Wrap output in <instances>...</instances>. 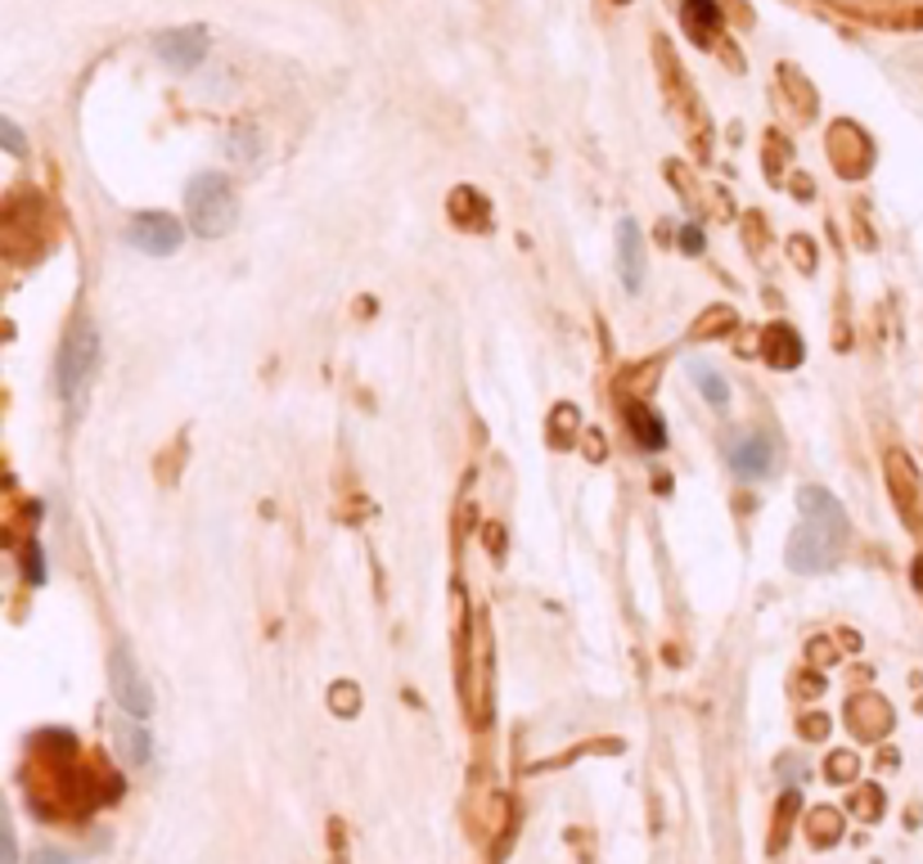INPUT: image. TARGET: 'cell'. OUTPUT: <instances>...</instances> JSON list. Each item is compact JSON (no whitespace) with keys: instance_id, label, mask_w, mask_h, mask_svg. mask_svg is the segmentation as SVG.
<instances>
[{"instance_id":"cell-6","label":"cell","mask_w":923,"mask_h":864,"mask_svg":"<svg viewBox=\"0 0 923 864\" xmlns=\"http://www.w3.org/2000/svg\"><path fill=\"white\" fill-rule=\"evenodd\" d=\"M127 239L140 248V252H150V257H167L180 248L185 230H180V221L167 216V212H140L131 225H127Z\"/></svg>"},{"instance_id":"cell-21","label":"cell","mask_w":923,"mask_h":864,"mask_svg":"<svg viewBox=\"0 0 923 864\" xmlns=\"http://www.w3.org/2000/svg\"><path fill=\"white\" fill-rule=\"evenodd\" d=\"M852 770H856V761L847 757V753H838V761L829 766V779H852Z\"/></svg>"},{"instance_id":"cell-11","label":"cell","mask_w":923,"mask_h":864,"mask_svg":"<svg viewBox=\"0 0 923 864\" xmlns=\"http://www.w3.org/2000/svg\"><path fill=\"white\" fill-rule=\"evenodd\" d=\"M114 738H118V753L131 766H150L154 761V738H150V730H144V721H135V717L114 721Z\"/></svg>"},{"instance_id":"cell-5","label":"cell","mask_w":923,"mask_h":864,"mask_svg":"<svg viewBox=\"0 0 923 864\" xmlns=\"http://www.w3.org/2000/svg\"><path fill=\"white\" fill-rule=\"evenodd\" d=\"M820 5L878 27H923V0H820Z\"/></svg>"},{"instance_id":"cell-12","label":"cell","mask_w":923,"mask_h":864,"mask_svg":"<svg viewBox=\"0 0 923 864\" xmlns=\"http://www.w3.org/2000/svg\"><path fill=\"white\" fill-rule=\"evenodd\" d=\"M761 352H766V360H770L774 369H793V365H802V338H797L789 324H770Z\"/></svg>"},{"instance_id":"cell-13","label":"cell","mask_w":923,"mask_h":864,"mask_svg":"<svg viewBox=\"0 0 923 864\" xmlns=\"http://www.w3.org/2000/svg\"><path fill=\"white\" fill-rule=\"evenodd\" d=\"M681 14H685V27L694 32V42H698V46H712V36H717V27H721L712 0H685Z\"/></svg>"},{"instance_id":"cell-4","label":"cell","mask_w":923,"mask_h":864,"mask_svg":"<svg viewBox=\"0 0 923 864\" xmlns=\"http://www.w3.org/2000/svg\"><path fill=\"white\" fill-rule=\"evenodd\" d=\"M108 680H114V698H118V707L127 711V717H135V721L154 717V694H150V685H144L135 658L122 644L108 653Z\"/></svg>"},{"instance_id":"cell-2","label":"cell","mask_w":923,"mask_h":864,"mask_svg":"<svg viewBox=\"0 0 923 864\" xmlns=\"http://www.w3.org/2000/svg\"><path fill=\"white\" fill-rule=\"evenodd\" d=\"M185 216H190V230L199 239H221L235 230L239 221V199L230 190L226 176H194L190 190H185Z\"/></svg>"},{"instance_id":"cell-17","label":"cell","mask_w":923,"mask_h":864,"mask_svg":"<svg viewBox=\"0 0 923 864\" xmlns=\"http://www.w3.org/2000/svg\"><path fill=\"white\" fill-rule=\"evenodd\" d=\"M810 842H816V847H833L838 842V815L833 810L810 815Z\"/></svg>"},{"instance_id":"cell-7","label":"cell","mask_w":923,"mask_h":864,"mask_svg":"<svg viewBox=\"0 0 923 864\" xmlns=\"http://www.w3.org/2000/svg\"><path fill=\"white\" fill-rule=\"evenodd\" d=\"M770 464H774V446H770V437L744 433L738 441H730V469H734L738 482L770 477Z\"/></svg>"},{"instance_id":"cell-14","label":"cell","mask_w":923,"mask_h":864,"mask_svg":"<svg viewBox=\"0 0 923 864\" xmlns=\"http://www.w3.org/2000/svg\"><path fill=\"white\" fill-rule=\"evenodd\" d=\"M626 419H631V428H636V441H640L644 450H662V446H667V433H662V419L653 415L649 405H631V410H626Z\"/></svg>"},{"instance_id":"cell-20","label":"cell","mask_w":923,"mask_h":864,"mask_svg":"<svg viewBox=\"0 0 923 864\" xmlns=\"http://www.w3.org/2000/svg\"><path fill=\"white\" fill-rule=\"evenodd\" d=\"M681 248L694 257V252H703V230L698 225H681Z\"/></svg>"},{"instance_id":"cell-8","label":"cell","mask_w":923,"mask_h":864,"mask_svg":"<svg viewBox=\"0 0 923 864\" xmlns=\"http://www.w3.org/2000/svg\"><path fill=\"white\" fill-rule=\"evenodd\" d=\"M473 675H464V685H469V711L477 721H487V680H492V649H487V622L477 617V626H473Z\"/></svg>"},{"instance_id":"cell-10","label":"cell","mask_w":923,"mask_h":864,"mask_svg":"<svg viewBox=\"0 0 923 864\" xmlns=\"http://www.w3.org/2000/svg\"><path fill=\"white\" fill-rule=\"evenodd\" d=\"M617 275L626 288H640L644 284V239H640V225L636 221H622L617 225Z\"/></svg>"},{"instance_id":"cell-1","label":"cell","mask_w":923,"mask_h":864,"mask_svg":"<svg viewBox=\"0 0 923 864\" xmlns=\"http://www.w3.org/2000/svg\"><path fill=\"white\" fill-rule=\"evenodd\" d=\"M797 509H802V522L797 532L789 536V568L793 572H820V568H833V558L847 541V518L838 509V500L820 486H802L797 492Z\"/></svg>"},{"instance_id":"cell-9","label":"cell","mask_w":923,"mask_h":864,"mask_svg":"<svg viewBox=\"0 0 923 864\" xmlns=\"http://www.w3.org/2000/svg\"><path fill=\"white\" fill-rule=\"evenodd\" d=\"M208 55V32L203 27H180L158 36V59L171 68H199Z\"/></svg>"},{"instance_id":"cell-15","label":"cell","mask_w":923,"mask_h":864,"mask_svg":"<svg viewBox=\"0 0 923 864\" xmlns=\"http://www.w3.org/2000/svg\"><path fill=\"white\" fill-rule=\"evenodd\" d=\"M689 379H694L698 388H703V397H708L717 410H725V405H730V383L721 379L717 369H708L703 360H694V365H689Z\"/></svg>"},{"instance_id":"cell-3","label":"cell","mask_w":923,"mask_h":864,"mask_svg":"<svg viewBox=\"0 0 923 864\" xmlns=\"http://www.w3.org/2000/svg\"><path fill=\"white\" fill-rule=\"evenodd\" d=\"M95 369H99V333L91 320H78L68 329L63 338V347H59V365H55V383H59V397L78 410L91 379H95Z\"/></svg>"},{"instance_id":"cell-18","label":"cell","mask_w":923,"mask_h":864,"mask_svg":"<svg viewBox=\"0 0 923 864\" xmlns=\"http://www.w3.org/2000/svg\"><path fill=\"white\" fill-rule=\"evenodd\" d=\"M0 149H10V154H23V149H27L23 131H19L10 118H0Z\"/></svg>"},{"instance_id":"cell-19","label":"cell","mask_w":923,"mask_h":864,"mask_svg":"<svg viewBox=\"0 0 923 864\" xmlns=\"http://www.w3.org/2000/svg\"><path fill=\"white\" fill-rule=\"evenodd\" d=\"M27 864H78V855H68V851H55V847H42V851H32Z\"/></svg>"},{"instance_id":"cell-16","label":"cell","mask_w":923,"mask_h":864,"mask_svg":"<svg viewBox=\"0 0 923 864\" xmlns=\"http://www.w3.org/2000/svg\"><path fill=\"white\" fill-rule=\"evenodd\" d=\"M0 864H19V842H14V819L10 806L0 797Z\"/></svg>"}]
</instances>
